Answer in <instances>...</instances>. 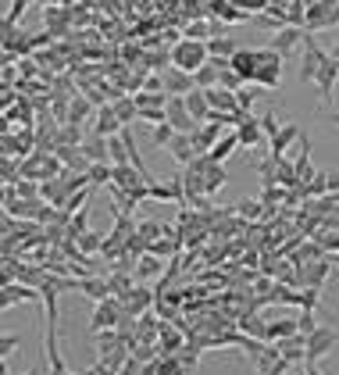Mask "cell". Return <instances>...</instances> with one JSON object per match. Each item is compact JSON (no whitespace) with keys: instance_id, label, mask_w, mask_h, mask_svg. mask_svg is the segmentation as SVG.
<instances>
[{"instance_id":"1","label":"cell","mask_w":339,"mask_h":375,"mask_svg":"<svg viewBox=\"0 0 339 375\" xmlns=\"http://www.w3.org/2000/svg\"><path fill=\"white\" fill-rule=\"evenodd\" d=\"M211 61V51H207V43H200V40H175V47H172V65L175 68H182V72H189V76H197L204 65Z\"/></svg>"},{"instance_id":"2","label":"cell","mask_w":339,"mask_h":375,"mask_svg":"<svg viewBox=\"0 0 339 375\" xmlns=\"http://www.w3.org/2000/svg\"><path fill=\"white\" fill-rule=\"evenodd\" d=\"M282 68H286V61L271 51V47H257V86H264V90H278V83H282Z\"/></svg>"},{"instance_id":"3","label":"cell","mask_w":339,"mask_h":375,"mask_svg":"<svg viewBox=\"0 0 339 375\" xmlns=\"http://www.w3.org/2000/svg\"><path fill=\"white\" fill-rule=\"evenodd\" d=\"M122 314H125V304H122L118 297H108V300L93 304V318H90V332L97 336V332H104V329H118Z\"/></svg>"},{"instance_id":"4","label":"cell","mask_w":339,"mask_h":375,"mask_svg":"<svg viewBox=\"0 0 339 375\" xmlns=\"http://www.w3.org/2000/svg\"><path fill=\"white\" fill-rule=\"evenodd\" d=\"M250 364L257 368V375H286L293 364L282 357V350H278V343H264L254 357H250Z\"/></svg>"},{"instance_id":"5","label":"cell","mask_w":339,"mask_h":375,"mask_svg":"<svg viewBox=\"0 0 339 375\" xmlns=\"http://www.w3.org/2000/svg\"><path fill=\"white\" fill-rule=\"evenodd\" d=\"M332 26H339V0H318V4L307 11L303 29L318 33V29H332Z\"/></svg>"},{"instance_id":"6","label":"cell","mask_w":339,"mask_h":375,"mask_svg":"<svg viewBox=\"0 0 339 375\" xmlns=\"http://www.w3.org/2000/svg\"><path fill=\"white\" fill-rule=\"evenodd\" d=\"M325 61H328V51H321L318 40H314V33H307V40H303V61H300V83H314L318 79V68Z\"/></svg>"},{"instance_id":"7","label":"cell","mask_w":339,"mask_h":375,"mask_svg":"<svg viewBox=\"0 0 339 375\" xmlns=\"http://www.w3.org/2000/svg\"><path fill=\"white\" fill-rule=\"evenodd\" d=\"M335 346H339V332H335V329L318 325V329L307 336V361H311V364H318V361H321V357H328Z\"/></svg>"},{"instance_id":"8","label":"cell","mask_w":339,"mask_h":375,"mask_svg":"<svg viewBox=\"0 0 339 375\" xmlns=\"http://www.w3.org/2000/svg\"><path fill=\"white\" fill-rule=\"evenodd\" d=\"M303 40H307V29H300V26H286V29H278V33L271 36V43H268V47H271L282 61H289V58L300 51V43H303Z\"/></svg>"},{"instance_id":"9","label":"cell","mask_w":339,"mask_h":375,"mask_svg":"<svg viewBox=\"0 0 339 375\" xmlns=\"http://www.w3.org/2000/svg\"><path fill=\"white\" fill-rule=\"evenodd\" d=\"M165 115H168V125L175 129V133H186V136H193L200 125L189 118V111H186V97H172L168 101V108H165Z\"/></svg>"},{"instance_id":"10","label":"cell","mask_w":339,"mask_h":375,"mask_svg":"<svg viewBox=\"0 0 339 375\" xmlns=\"http://www.w3.org/2000/svg\"><path fill=\"white\" fill-rule=\"evenodd\" d=\"M161 79H165V90H168V97H186V93H193L197 90V79L189 76V72H182V68H165L161 72Z\"/></svg>"},{"instance_id":"11","label":"cell","mask_w":339,"mask_h":375,"mask_svg":"<svg viewBox=\"0 0 339 375\" xmlns=\"http://www.w3.org/2000/svg\"><path fill=\"white\" fill-rule=\"evenodd\" d=\"M232 133L239 136L243 147H261V143H268V136H264V129H261V115H254V111H246V118H243L239 129H232Z\"/></svg>"},{"instance_id":"12","label":"cell","mask_w":339,"mask_h":375,"mask_svg":"<svg viewBox=\"0 0 339 375\" xmlns=\"http://www.w3.org/2000/svg\"><path fill=\"white\" fill-rule=\"evenodd\" d=\"M335 79H339V61L328 54V61L318 68V79H314V86H318V101H321V104H332V86H335Z\"/></svg>"},{"instance_id":"13","label":"cell","mask_w":339,"mask_h":375,"mask_svg":"<svg viewBox=\"0 0 339 375\" xmlns=\"http://www.w3.org/2000/svg\"><path fill=\"white\" fill-rule=\"evenodd\" d=\"M33 300H43L40 289L22 286V282H8L4 289H0V304H4V311H11L15 304H33Z\"/></svg>"},{"instance_id":"14","label":"cell","mask_w":339,"mask_h":375,"mask_svg":"<svg viewBox=\"0 0 339 375\" xmlns=\"http://www.w3.org/2000/svg\"><path fill=\"white\" fill-rule=\"evenodd\" d=\"M122 129H125V125H122V118L115 115V108H111V104L97 108V115H93V133H97V136L111 140V136H118Z\"/></svg>"},{"instance_id":"15","label":"cell","mask_w":339,"mask_h":375,"mask_svg":"<svg viewBox=\"0 0 339 375\" xmlns=\"http://www.w3.org/2000/svg\"><path fill=\"white\" fill-rule=\"evenodd\" d=\"M75 289H79V293H86L93 304H100V300L115 297V293H111V279H108V275H86V279H75Z\"/></svg>"},{"instance_id":"16","label":"cell","mask_w":339,"mask_h":375,"mask_svg":"<svg viewBox=\"0 0 339 375\" xmlns=\"http://www.w3.org/2000/svg\"><path fill=\"white\" fill-rule=\"evenodd\" d=\"M122 304H125V311H129V314L143 318V314L157 304V293H154V286H136V289L129 293V300H122Z\"/></svg>"},{"instance_id":"17","label":"cell","mask_w":339,"mask_h":375,"mask_svg":"<svg viewBox=\"0 0 339 375\" xmlns=\"http://www.w3.org/2000/svg\"><path fill=\"white\" fill-rule=\"evenodd\" d=\"M293 143H300V125L296 122H289V125H282L275 136H271V143H268V154L271 158H282Z\"/></svg>"},{"instance_id":"18","label":"cell","mask_w":339,"mask_h":375,"mask_svg":"<svg viewBox=\"0 0 339 375\" xmlns=\"http://www.w3.org/2000/svg\"><path fill=\"white\" fill-rule=\"evenodd\" d=\"M186 111H189V118L197 122V125H204L207 118H211V101H207V90H193V93H186Z\"/></svg>"},{"instance_id":"19","label":"cell","mask_w":339,"mask_h":375,"mask_svg":"<svg viewBox=\"0 0 339 375\" xmlns=\"http://www.w3.org/2000/svg\"><path fill=\"white\" fill-rule=\"evenodd\" d=\"M232 72H236L243 83H254V79H257V51H243V47H239V54L232 58Z\"/></svg>"},{"instance_id":"20","label":"cell","mask_w":339,"mask_h":375,"mask_svg":"<svg viewBox=\"0 0 339 375\" xmlns=\"http://www.w3.org/2000/svg\"><path fill=\"white\" fill-rule=\"evenodd\" d=\"M207 101H211V111H218V115H236L239 111V101H236L232 90L214 86V90H207Z\"/></svg>"},{"instance_id":"21","label":"cell","mask_w":339,"mask_h":375,"mask_svg":"<svg viewBox=\"0 0 339 375\" xmlns=\"http://www.w3.org/2000/svg\"><path fill=\"white\" fill-rule=\"evenodd\" d=\"M168 154H172V158H175L179 165H186V168H189V165L197 161V150H193V140H189L186 133H175V140L168 143Z\"/></svg>"},{"instance_id":"22","label":"cell","mask_w":339,"mask_h":375,"mask_svg":"<svg viewBox=\"0 0 339 375\" xmlns=\"http://www.w3.org/2000/svg\"><path fill=\"white\" fill-rule=\"evenodd\" d=\"M296 332H300V322L296 318H271L268 322V343H282V339H289Z\"/></svg>"},{"instance_id":"23","label":"cell","mask_w":339,"mask_h":375,"mask_svg":"<svg viewBox=\"0 0 339 375\" xmlns=\"http://www.w3.org/2000/svg\"><path fill=\"white\" fill-rule=\"evenodd\" d=\"M278 350H282V357H286L289 364H296V361H307V336H303V332H296V336L282 339V343H278Z\"/></svg>"},{"instance_id":"24","label":"cell","mask_w":339,"mask_h":375,"mask_svg":"<svg viewBox=\"0 0 339 375\" xmlns=\"http://www.w3.org/2000/svg\"><path fill=\"white\" fill-rule=\"evenodd\" d=\"M207 51H211V58H221V61H232L236 54H239V43L232 40V36H211L207 40Z\"/></svg>"},{"instance_id":"25","label":"cell","mask_w":339,"mask_h":375,"mask_svg":"<svg viewBox=\"0 0 339 375\" xmlns=\"http://www.w3.org/2000/svg\"><path fill=\"white\" fill-rule=\"evenodd\" d=\"M83 154H86L93 165H111V150H108V140H104V136H97V133H93V136L83 143Z\"/></svg>"},{"instance_id":"26","label":"cell","mask_w":339,"mask_h":375,"mask_svg":"<svg viewBox=\"0 0 339 375\" xmlns=\"http://www.w3.org/2000/svg\"><path fill=\"white\" fill-rule=\"evenodd\" d=\"M111 108H115V115L122 118V125H125V129H129L132 122H140V108H136L132 93H122V97H118V101H115Z\"/></svg>"},{"instance_id":"27","label":"cell","mask_w":339,"mask_h":375,"mask_svg":"<svg viewBox=\"0 0 339 375\" xmlns=\"http://www.w3.org/2000/svg\"><path fill=\"white\" fill-rule=\"evenodd\" d=\"M168 272V261L165 257H154V254H147V257H140V264H136V279H161Z\"/></svg>"},{"instance_id":"28","label":"cell","mask_w":339,"mask_h":375,"mask_svg":"<svg viewBox=\"0 0 339 375\" xmlns=\"http://www.w3.org/2000/svg\"><path fill=\"white\" fill-rule=\"evenodd\" d=\"M239 332H243V336H254V339H264V343H268V318H257V314H243V318H239Z\"/></svg>"},{"instance_id":"29","label":"cell","mask_w":339,"mask_h":375,"mask_svg":"<svg viewBox=\"0 0 339 375\" xmlns=\"http://www.w3.org/2000/svg\"><path fill=\"white\" fill-rule=\"evenodd\" d=\"M236 147H243V143H239V136H236V133H225V136L211 147V154H207V158H211V161H218V165H225V158H229Z\"/></svg>"},{"instance_id":"30","label":"cell","mask_w":339,"mask_h":375,"mask_svg":"<svg viewBox=\"0 0 339 375\" xmlns=\"http://www.w3.org/2000/svg\"><path fill=\"white\" fill-rule=\"evenodd\" d=\"M108 279H111V293H115L118 300H129V293L136 289V279H132L129 272H108Z\"/></svg>"},{"instance_id":"31","label":"cell","mask_w":339,"mask_h":375,"mask_svg":"<svg viewBox=\"0 0 339 375\" xmlns=\"http://www.w3.org/2000/svg\"><path fill=\"white\" fill-rule=\"evenodd\" d=\"M136 232H140L147 243H157L161 236H168V232H172V225H165V222H157V218H147V222H140V225H136Z\"/></svg>"},{"instance_id":"32","label":"cell","mask_w":339,"mask_h":375,"mask_svg":"<svg viewBox=\"0 0 339 375\" xmlns=\"http://www.w3.org/2000/svg\"><path fill=\"white\" fill-rule=\"evenodd\" d=\"M118 346H125V339L118 336V329H104V332H97V354H100V357L115 354Z\"/></svg>"},{"instance_id":"33","label":"cell","mask_w":339,"mask_h":375,"mask_svg":"<svg viewBox=\"0 0 339 375\" xmlns=\"http://www.w3.org/2000/svg\"><path fill=\"white\" fill-rule=\"evenodd\" d=\"M268 90L264 86H257V83H246L243 90H236V101H239V111H254V104H257V97H264Z\"/></svg>"},{"instance_id":"34","label":"cell","mask_w":339,"mask_h":375,"mask_svg":"<svg viewBox=\"0 0 339 375\" xmlns=\"http://www.w3.org/2000/svg\"><path fill=\"white\" fill-rule=\"evenodd\" d=\"M75 243H79V250H83L86 257H93V254H100V250H104V236H100V232H93V229H86Z\"/></svg>"},{"instance_id":"35","label":"cell","mask_w":339,"mask_h":375,"mask_svg":"<svg viewBox=\"0 0 339 375\" xmlns=\"http://www.w3.org/2000/svg\"><path fill=\"white\" fill-rule=\"evenodd\" d=\"M154 371H157V375H189L186 364L179 361V354H175V357H157V361H154Z\"/></svg>"},{"instance_id":"36","label":"cell","mask_w":339,"mask_h":375,"mask_svg":"<svg viewBox=\"0 0 339 375\" xmlns=\"http://www.w3.org/2000/svg\"><path fill=\"white\" fill-rule=\"evenodd\" d=\"M286 19H289V26H300L303 29V22H307V0H289Z\"/></svg>"},{"instance_id":"37","label":"cell","mask_w":339,"mask_h":375,"mask_svg":"<svg viewBox=\"0 0 339 375\" xmlns=\"http://www.w3.org/2000/svg\"><path fill=\"white\" fill-rule=\"evenodd\" d=\"M150 140H154V147H157V150H161V147L168 150V143L175 140V129H172L168 122H165V125H154V133H150Z\"/></svg>"},{"instance_id":"38","label":"cell","mask_w":339,"mask_h":375,"mask_svg":"<svg viewBox=\"0 0 339 375\" xmlns=\"http://www.w3.org/2000/svg\"><path fill=\"white\" fill-rule=\"evenodd\" d=\"M111 175H115V165H93L90 168V183L93 186H111Z\"/></svg>"},{"instance_id":"39","label":"cell","mask_w":339,"mask_h":375,"mask_svg":"<svg viewBox=\"0 0 339 375\" xmlns=\"http://www.w3.org/2000/svg\"><path fill=\"white\" fill-rule=\"evenodd\" d=\"M264 211H268V207H264L261 200H239V204H236V215H239V218H261Z\"/></svg>"},{"instance_id":"40","label":"cell","mask_w":339,"mask_h":375,"mask_svg":"<svg viewBox=\"0 0 339 375\" xmlns=\"http://www.w3.org/2000/svg\"><path fill=\"white\" fill-rule=\"evenodd\" d=\"M218 86H221V90H232V93H236V90H243L246 83H243V79H239V76H236L232 68H225V72H221V79H218Z\"/></svg>"},{"instance_id":"41","label":"cell","mask_w":339,"mask_h":375,"mask_svg":"<svg viewBox=\"0 0 339 375\" xmlns=\"http://www.w3.org/2000/svg\"><path fill=\"white\" fill-rule=\"evenodd\" d=\"M232 4H236V8H243L246 15H254V11H261V15H264L271 0H232Z\"/></svg>"},{"instance_id":"42","label":"cell","mask_w":339,"mask_h":375,"mask_svg":"<svg viewBox=\"0 0 339 375\" xmlns=\"http://www.w3.org/2000/svg\"><path fill=\"white\" fill-rule=\"evenodd\" d=\"M19 346H22V339H19V336H11V332H4V339H0V357L8 361V357H11Z\"/></svg>"},{"instance_id":"43","label":"cell","mask_w":339,"mask_h":375,"mask_svg":"<svg viewBox=\"0 0 339 375\" xmlns=\"http://www.w3.org/2000/svg\"><path fill=\"white\" fill-rule=\"evenodd\" d=\"M261 129H264V136H268V143H271V136L282 129L278 118H275V111H264V115H261Z\"/></svg>"},{"instance_id":"44","label":"cell","mask_w":339,"mask_h":375,"mask_svg":"<svg viewBox=\"0 0 339 375\" xmlns=\"http://www.w3.org/2000/svg\"><path fill=\"white\" fill-rule=\"evenodd\" d=\"M296 322H300V332H303V336H311V332L318 329V322H314V311H300V314H296Z\"/></svg>"},{"instance_id":"45","label":"cell","mask_w":339,"mask_h":375,"mask_svg":"<svg viewBox=\"0 0 339 375\" xmlns=\"http://www.w3.org/2000/svg\"><path fill=\"white\" fill-rule=\"evenodd\" d=\"M328 54H332V58H335V61H339V40H335V47H332V51H328Z\"/></svg>"},{"instance_id":"46","label":"cell","mask_w":339,"mask_h":375,"mask_svg":"<svg viewBox=\"0 0 339 375\" xmlns=\"http://www.w3.org/2000/svg\"><path fill=\"white\" fill-rule=\"evenodd\" d=\"M328 122H332V125H339V111H332V115H328Z\"/></svg>"},{"instance_id":"47","label":"cell","mask_w":339,"mask_h":375,"mask_svg":"<svg viewBox=\"0 0 339 375\" xmlns=\"http://www.w3.org/2000/svg\"><path fill=\"white\" fill-rule=\"evenodd\" d=\"M335 261H339V254H335Z\"/></svg>"}]
</instances>
